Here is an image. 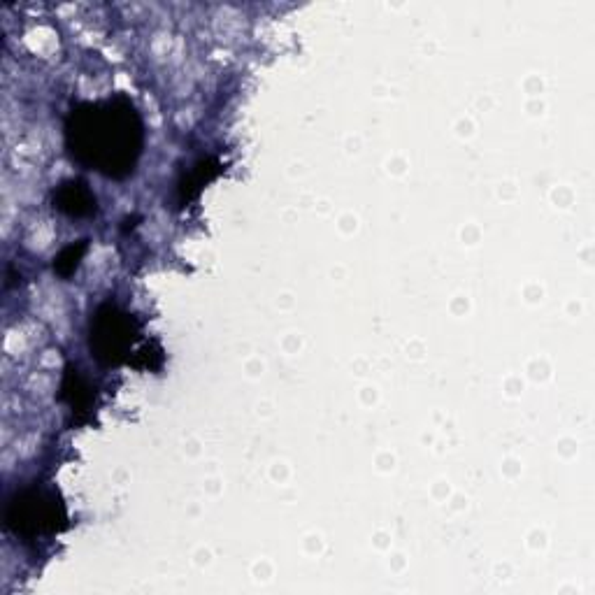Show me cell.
<instances>
[{"instance_id":"cell-5","label":"cell","mask_w":595,"mask_h":595,"mask_svg":"<svg viewBox=\"0 0 595 595\" xmlns=\"http://www.w3.org/2000/svg\"><path fill=\"white\" fill-rule=\"evenodd\" d=\"M61 398L66 400L70 412L77 414V417H84V414L91 410V403H93L91 386L86 384V379L75 368L66 370V377H63V384H61Z\"/></svg>"},{"instance_id":"cell-1","label":"cell","mask_w":595,"mask_h":595,"mask_svg":"<svg viewBox=\"0 0 595 595\" xmlns=\"http://www.w3.org/2000/svg\"><path fill=\"white\" fill-rule=\"evenodd\" d=\"M66 142L82 166L107 177H126L142 152V121L126 98L82 103L70 112Z\"/></svg>"},{"instance_id":"cell-2","label":"cell","mask_w":595,"mask_h":595,"mask_svg":"<svg viewBox=\"0 0 595 595\" xmlns=\"http://www.w3.org/2000/svg\"><path fill=\"white\" fill-rule=\"evenodd\" d=\"M66 510L54 493L42 489L21 491L7 507L5 523L12 533L21 537H38L63 528Z\"/></svg>"},{"instance_id":"cell-6","label":"cell","mask_w":595,"mask_h":595,"mask_svg":"<svg viewBox=\"0 0 595 595\" xmlns=\"http://www.w3.org/2000/svg\"><path fill=\"white\" fill-rule=\"evenodd\" d=\"M217 168H219V163L214 159L198 161L189 175L179 182V198H182V203L184 200H191L193 196H196V193L203 189V186L210 182L214 175H217Z\"/></svg>"},{"instance_id":"cell-7","label":"cell","mask_w":595,"mask_h":595,"mask_svg":"<svg viewBox=\"0 0 595 595\" xmlns=\"http://www.w3.org/2000/svg\"><path fill=\"white\" fill-rule=\"evenodd\" d=\"M86 252V240L75 242V245H68L66 249H61V254L54 258V270L59 272L61 277H70L80 265L82 256Z\"/></svg>"},{"instance_id":"cell-4","label":"cell","mask_w":595,"mask_h":595,"mask_svg":"<svg viewBox=\"0 0 595 595\" xmlns=\"http://www.w3.org/2000/svg\"><path fill=\"white\" fill-rule=\"evenodd\" d=\"M54 207L68 217H89L96 212V196L80 179H68L56 186Z\"/></svg>"},{"instance_id":"cell-3","label":"cell","mask_w":595,"mask_h":595,"mask_svg":"<svg viewBox=\"0 0 595 595\" xmlns=\"http://www.w3.org/2000/svg\"><path fill=\"white\" fill-rule=\"evenodd\" d=\"M135 333L138 328L131 314L119 310L117 305L105 303L91 317L89 347L103 365H117L131 351Z\"/></svg>"}]
</instances>
